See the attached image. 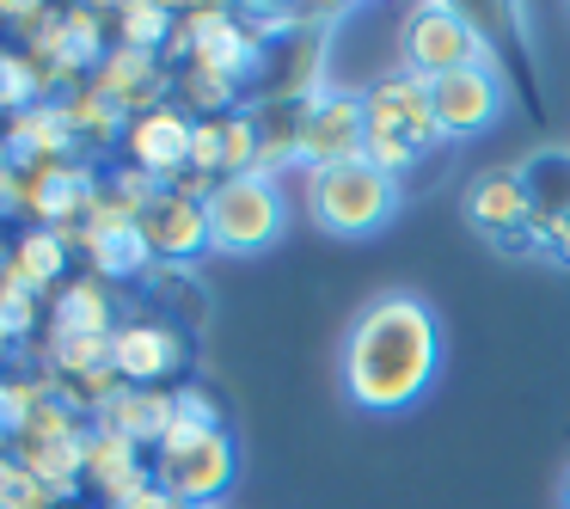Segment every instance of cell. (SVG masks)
<instances>
[{
  "instance_id": "20",
  "label": "cell",
  "mask_w": 570,
  "mask_h": 509,
  "mask_svg": "<svg viewBox=\"0 0 570 509\" xmlns=\"http://www.w3.org/2000/svg\"><path fill=\"white\" fill-rule=\"evenodd\" d=\"M68 258H75V246H68L56 227H26V234H19V246H13V271H19V283H26L31 295H43V288L62 283Z\"/></svg>"
},
{
  "instance_id": "26",
  "label": "cell",
  "mask_w": 570,
  "mask_h": 509,
  "mask_svg": "<svg viewBox=\"0 0 570 509\" xmlns=\"http://www.w3.org/2000/svg\"><path fill=\"white\" fill-rule=\"evenodd\" d=\"M124 509H190V503H178V497H166V491H160V484H148V491L129 497Z\"/></svg>"
},
{
  "instance_id": "13",
  "label": "cell",
  "mask_w": 570,
  "mask_h": 509,
  "mask_svg": "<svg viewBox=\"0 0 570 509\" xmlns=\"http://www.w3.org/2000/svg\"><path fill=\"white\" fill-rule=\"evenodd\" d=\"M31 178V197H26V215L38 227H56V234H68V227H80L87 222V209H92V197H99V185H92V166H75V160H62V166H38V173H26Z\"/></svg>"
},
{
  "instance_id": "7",
  "label": "cell",
  "mask_w": 570,
  "mask_h": 509,
  "mask_svg": "<svg viewBox=\"0 0 570 509\" xmlns=\"http://www.w3.org/2000/svg\"><path fill=\"white\" fill-rule=\"evenodd\" d=\"M484 62V38L472 31V19L460 7H411L405 31H399V68L417 80H442L460 75V68Z\"/></svg>"
},
{
  "instance_id": "8",
  "label": "cell",
  "mask_w": 570,
  "mask_h": 509,
  "mask_svg": "<svg viewBox=\"0 0 570 509\" xmlns=\"http://www.w3.org/2000/svg\"><path fill=\"white\" fill-rule=\"evenodd\" d=\"M430 105H435V129L442 141H472V136H491L509 111V92H503V75L491 62H472L460 75H442L430 80Z\"/></svg>"
},
{
  "instance_id": "17",
  "label": "cell",
  "mask_w": 570,
  "mask_h": 509,
  "mask_svg": "<svg viewBox=\"0 0 570 509\" xmlns=\"http://www.w3.org/2000/svg\"><path fill=\"white\" fill-rule=\"evenodd\" d=\"M466 222L479 227V234H491V239H503V234H515V227H533V190H528V178L521 173H479L466 185Z\"/></svg>"
},
{
  "instance_id": "5",
  "label": "cell",
  "mask_w": 570,
  "mask_h": 509,
  "mask_svg": "<svg viewBox=\"0 0 570 509\" xmlns=\"http://www.w3.org/2000/svg\"><path fill=\"white\" fill-rule=\"evenodd\" d=\"M234 472H239V448L227 430H173L154 448V484L190 509H209L234 484Z\"/></svg>"
},
{
  "instance_id": "15",
  "label": "cell",
  "mask_w": 570,
  "mask_h": 509,
  "mask_svg": "<svg viewBox=\"0 0 570 509\" xmlns=\"http://www.w3.org/2000/svg\"><path fill=\"white\" fill-rule=\"evenodd\" d=\"M87 484L111 509H124L129 497H141L154 484V454H148V448H136V442H124V435H111V430H92V442H87Z\"/></svg>"
},
{
  "instance_id": "2",
  "label": "cell",
  "mask_w": 570,
  "mask_h": 509,
  "mask_svg": "<svg viewBox=\"0 0 570 509\" xmlns=\"http://www.w3.org/2000/svg\"><path fill=\"white\" fill-rule=\"evenodd\" d=\"M399 203H405V185H399L393 173H381L374 160L307 173V215H313V227L332 234V239L386 234V227L399 222Z\"/></svg>"
},
{
  "instance_id": "10",
  "label": "cell",
  "mask_w": 570,
  "mask_h": 509,
  "mask_svg": "<svg viewBox=\"0 0 570 509\" xmlns=\"http://www.w3.org/2000/svg\"><path fill=\"white\" fill-rule=\"evenodd\" d=\"M136 234L148 239L154 258H197V252H209V222H203V203L185 197L178 185H160L148 203H141L136 215Z\"/></svg>"
},
{
  "instance_id": "22",
  "label": "cell",
  "mask_w": 570,
  "mask_h": 509,
  "mask_svg": "<svg viewBox=\"0 0 570 509\" xmlns=\"http://www.w3.org/2000/svg\"><path fill=\"white\" fill-rule=\"evenodd\" d=\"M111 26H117V43L160 56L166 43H173V31H178V13L166 7V0H129V7L111 13Z\"/></svg>"
},
{
  "instance_id": "28",
  "label": "cell",
  "mask_w": 570,
  "mask_h": 509,
  "mask_svg": "<svg viewBox=\"0 0 570 509\" xmlns=\"http://www.w3.org/2000/svg\"><path fill=\"white\" fill-rule=\"evenodd\" d=\"M564 509H570V479H564Z\"/></svg>"
},
{
  "instance_id": "6",
  "label": "cell",
  "mask_w": 570,
  "mask_h": 509,
  "mask_svg": "<svg viewBox=\"0 0 570 509\" xmlns=\"http://www.w3.org/2000/svg\"><path fill=\"white\" fill-rule=\"evenodd\" d=\"M368 154V105L362 92L320 87L307 92V105L295 111V166L301 178L325 173V166H350Z\"/></svg>"
},
{
  "instance_id": "23",
  "label": "cell",
  "mask_w": 570,
  "mask_h": 509,
  "mask_svg": "<svg viewBox=\"0 0 570 509\" xmlns=\"http://www.w3.org/2000/svg\"><path fill=\"white\" fill-rule=\"evenodd\" d=\"M87 246V258H92V276H136V271H148L154 264V252H148V239L136 234V227H124V234H87L80 239Z\"/></svg>"
},
{
  "instance_id": "12",
  "label": "cell",
  "mask_w": 570,
  "mask_h": 509,
  "mask_svg": "<svg viewBox=\"0 0 570 509\" xmlns=\"http://www.w3.org/2000/svg\"><path fill=\"white\" fill-rule=\"evenodd\" d=\"M258 166V117H209L190 129V173L222 185V178H246Z\"/></svg>"
},
{
  "instance_id": "19",
  "label": "cell",
  "mask_w": 570,
  "mask_h": 509,
  "mask_svg": "<svg viewBox=\"0 0 570 509\" xmlns=\"http://www.w3.org/2000/svg\"><path fill=\"white\" fill-rule=\"evenodd\" d=\"M111 288L99 276H75V283L56 288V307H50V337H111Z\"/></svg>"
},
{
  "instance_id": "18",
  "label": "cell",
  "mask_w": 570,
  "mask_h": 509,
  "mask_svg": "<svg viewBox=\"0 0 570 509\" xmlns=\"http://www.w3.org/2000/svg\"><path fill=\"white\" fill-rule=\"evenodd\" d=\"M87 442H92V430H68V435H26V442H13L19 448V467L31 472V479L43 484V491L62 503L68 491H80V479H87Z\"/></svg>"
},
{
  "instance_id": "9",
  "label": "cell",
  "mask_w": 570,
  "mask_h": 509,
  "mask_svg": "<svg viewBox=\"0 0 570 509\" xmlns=\"http://www.w3.org/2000/svg\"><path fill=\"white\" fill-rule=\"evenodd\" d=\"M190 129H197V117H185L178 105H160V111L136 117L124 136V154L136 173H148L154 185H173V178L190 173Z\"/></svg>"
},
{
  "instance_id": "4",
  "label": "cell",
  "mask_w": 570,
  "mask_h": 509,
  "mask_svg": "<svg viewBox=\"0 0 570 509\" xmlns=\"http://www.w3.org/2000/svg\"><path fill=\"white\" fill-rule=\"evenodd\" d=\"M203 222H209V252L227 258H258L283 239L288 227V197L276 178L246 173V178H222V185L203 197Z\"/></svg>"
},
{
  "instance_id": "25",
  "label": "cell",
  "mask_w": 570,
  "mask_h": 509,
  "mask_svg": "<svg viewBox=\"0 0 570 509\" xmlns=\"http://www.w3.org/2000/svg\"><path fill=\"white\" fill-rule=\"evenodd\" d=\"M0 509H56V497L43 491V484L31 479L19 460L0 454Z\"/></svg>"
},
{
  "instance_id": "27",
  "label": "cell",
  "mask_w": 570,
  "mask_h": 509,
  "mask_svg": "<svg viewBox=\"0 0 570 509\" xmlns=\"http://www.w3.org/2000/svg\"><path fill=\"white\" fill-rule=\"evenodd\" d=\"M7 344H13V337H7V325H0V350H7Z\"/></svg>"
},
{
  "instance_id": "16",
  "label": "cell",
  "mask_w": 570,
  "mask_h": 509,
  "mask_svg": "<svg viewBox=\"0 0 570 509\" xmlns=\"http://www.w3.org/2000/svg\"><path fill=\"white\" fill-rule=\"evenodd\" d=\"M185 362V344H178V332H166V325H117L111 332V369L124 386H160L166 374Z\"/></svg>"
},
{
  "instance_id": "3",
  "label": "cell",
  "mask_w": 570,
  "mask_h": 509,
  "mask_svg": "<svg viewBox=\"0 0 570 509\" xmlns=\"http://www.w3.org/2000/svg\"><path fill=\"white\" fill-rule=\"evenodd\" d=\"M362 105H368V154H362V160H374L381 173L405 178L430 148H442L435 105H430V80H417V75L399 68V75L374 80V87L362 92Z\"/></svg>"
},
{
  "instance_id": "11",
  "label": "cell",
  "mask_w": 570,
  "mask_h": 509,
  "mask_svg": "<svg viewBox=\"0 0 570 509\" xmlns=\"http://www.w3.org/2000/svg\"><path fill=\"white\" fill-rule=\"evenodd\" d=\"M185 31H190V68H203V75H215V80L234 87L239 75L258 68V43H252V31L239 26V19H227L222 7H197V13H185Z\"/></svg>"
},
{
  "instance_id": "14",
  "label": "cell",
  "mask_w": 570,
  "mask_h": 509,
  "mask_svg": "<svg viewBox=\"0 0 570 509\" xmlns=\"http://www.w3.org/2000/svg\"><path fill=\"white\" fill-rule=\"evenodd\" d=\"M92 418H99V430H111V435H124V442L154 454L178 423V393H166V386H117Z\"/></svg>"
},
{
  "instance_id": "24",
  "label": "cell",
  "mask_w": 570,
  "mask_h": 509,
  "mask_svg": "<svg viewBox=\"0 0 570 509\" xmlns=\"http://www.w3.org/2000/svg\"><path fill=\"white\" fill-rule=\"evenodd\" d=\"M43 99H50L43 68L19 50H0V117H26L31 105H43Z\"/></svg>"
},
{
  "instance_id": "1",
  "label": "cell",
  "mask_w": 570,
  "mask_h": 509,
  "mask_svg": "<svg viewBox=\"0 0 570 509\" xmlns=\"http://www.w3.org/2000/svg\"><path fill=\"white\" fill-rule=\"evenodd\" d=\"M344 399L374 418H399L411 411L442 374V320L423 295L393 288V295L368 301L344 337Z\"/></svg>"
},
{
  "instance_id": "21",
  "label": "cell",
  "mask_w": 570,
  "mask_h": 509,
  "mask_svg": "<svg viewBox=\"0 0 570 509\" xmlns=\"http://www.w3.org/2000/svg\"><path fill=\"white\" fill-rule=\"evenodd\" d=\"M62 105V117H68V129H75V136H87L92 148H111V141H124L129 136V117L117 111L111 99H105L99 87H80V92H68V99H56Z\"/></svg>"
}]
</instances>
